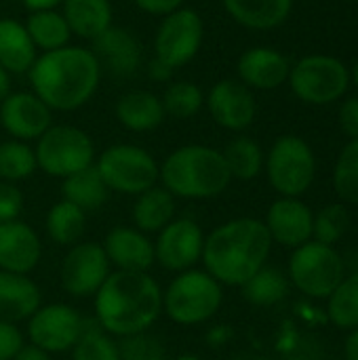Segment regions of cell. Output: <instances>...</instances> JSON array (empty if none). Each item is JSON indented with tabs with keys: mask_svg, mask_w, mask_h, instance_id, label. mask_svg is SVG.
<instances>
[{
	"mask_svg": "<svg viewBox=\"0 0 358 360\" xmlns=\"http://www.w3.org/2000/svg\"><path fill=\"white\" fill-rule=\"evenodd\" d=\"M162 312V291L148 272H110L95 293V321L116 338L148 331Z\"/></svg>",
	"mask_w": 358,
	"mask_h": 360,
	"instance_id": "obj_1",
	"label": "cell"
},
{
	"mask_svg": "<svg viewBox=\"0 0 358 360\" xmlns=\"http://www.w3.org/2000/svg\"><path fill=\"white\" fill-rule=\"evenodd\" d=\"M270 249L272 238L264 221L251 217L232 219L205 238V272H209L219 285L243 287L266 266Z\"/></svg>",
	"mask_w": 358,
	"mask_h": 360,
	"instance_id": "obj_2",
	"label": "cell"
},
{
	"mask_svg": "<svg viewBox=\"0 0 358 360\" xmlns=\"http://www.w3.org/2000/svg\"><path fill=\"white\" fill-rule=\"evenodd\" d=\"M101 78L99 61L93 51L82 46H63L42 53L30 68L34 95L51 110L70 112L84 105L97 91Z\"/></svg>",
	"mask_w": 358,
	"mask_h": 360,
	"instance_id": "obj_3",
	"label": "cell"
},
{
	"mask_svg": "<svg viewBox=\"0 0 358 360\" xmlns=\"http://www.w3.org/2000/svg\"><path fill=\"white\" fill-rule=\"evenodd\" d=\"M158 179L173 196L203 200L219 196L232 175L222 152L207 146H184L165 158Z\"/></svg>",
	"mask_w": 358,
	"mask_h": 360,
	"instance_id": "obj_4",
	"label": "cell"
},
{
	"mask_svg": "<svg viewBox=\"0 0 358 360\" xmlns=\"http://www.w3.org/2000/svg\"><path fill=\"white\" fill-rule=\"evenodd\" d=\"M224 302L222 285L203 270L179 272L162 291V312L177 325L192 327L215 316Z\"/></svg>",
	"mask_w": 358,
	"mask_h": 360,
	"instance_id": "obj_5",
	"label": "cell"
},
{
	"mask_svg": "<svg viewBox=\"0 0 358 360\" xmlns=\"http://www.w3.org/2000/svg\"><path fill=\"white\" fill-rule=\"evenodd\" d=\"M36 165L51 177H70L95 160V148L91 137L78 127L51 124L36 143Z\"/></svg>",
	"mask_w": 358,
	"mask_h": 360,
	"instance_id": "obj_6",
	"label": "cell"
},
{
	"mask_svg": "<svg viewBox=\"0 0 358 360\" xmlns=\"http://www.w3.org/2000/svg\"><path fill=\"white\" fill-rule=\"evenodd\" d=\"M103 184L110 192L139 196L141 192L156 186L160 167L154 156L143 148L118 143L110 146L95 162Z\"/></svg>",
	"mask_w": 358,
	"mask_h": 360,
	"instance_id": "obj_7",
	"label": "cell"
},
{
	"mask_svg": "<svg viewBox=\"0 0 358 360\" xmlns=\"http://www.w3.org/2000/svg\"><path fill=\"white\" fill-rule=\"evenodd\" d=\"M346 264L342 255L323 243H306L295 249L289 262V276L293 285L308 297H329L344 281Z\"/></svg>",
	"mask_w": 358,
	"mask_h": 360,
	"instance_id": "obj_8",
	"label": "cell"
},
{
	"mask_svg": "<svg viewBox=\"0 0 358 360\" xmlns=\"http://www.w3.org/2000/svg\"><path fill=\"white\" fill-rule=\"evenodd\" d=\"M266 169L268 179L276 192L287 198H298L314 181L317 162L310 146L304 139L287 135L276 139V143L272 146Z\"/></svg>",
	"mask_w": 358,
	"mask_h": 360,
	"instance_id": "obj_9",
	"label": "cell"
},
{
	"mask_svg": "<svg viewBox=\"0 0 358 360\" xmlns=\"http://www.w3.org/2000/svg\"><path fill=\"white\" fill-rule=\"evenodd\" d=\"M293 93L314 105L331 103L340 99L348 89V70L346 65L327 55H310L304 57L289 72Z\"/></svg>",
	"mask_w": 358,
	"mask_h": 360,
	"instance_id": "obj_10",
	"label": "cell"
},
{
	"mask_svg": "<svg viewBox=\"0 0 358 360\" xmlns=\"http://www.w3.org/2000/svg\"><path fill=\"white\" fill-rule=\"evenodd\" d=\"M205 38V23L194 8H177L160 23L154 40L156 59L177 70L192 61L200 51Z\"/></svg>",
	"mask_w": 358,
	"mask_h": 360,
	"instance_id": "obj_11",
	"label": "cell"
},
{
	"mask_svg": "<svg viewBox=\"0 0 358 360\" xmlns=\"http://www.w3.org/2000/svg\"><path fill=\"white\" fill-rule=\"evenodd\" d=\"M84 319L65 304H51L38 308L27 319L30 344L42 348L49 354L72 350L80 338Z\"/></svg>",
	"mask_w": 358,
	"mask_h": 360,
	"instance_id": "obj_12",
	"label": "cell"
},
{
	"mask_svg": "<svg viewBox=\"0 0 358 360\" xmlns=\"http://www.w3.org/2000/svg\"><path fill=\"white\" fill-rule=\"evenodd\" d=\"M110 276V262L101 245L76 243L61 264V287L72 297L95 295Z\"/></svg>",
	"mask_w": 358,
	"mask_h": 360,
	"instance_id": "obj_13",
	"label": "cell"
},
{
	"mask_svg": "<svg viewBox=\"0 0 358 360\" xmlns=\"http://www.w3.org/2000/svg\"><path fill=\"white\" fill-rule=\"evenodd\" d=\"M205 236L194 219L181 217L167 224L154 243V257L165 270L186 272L203 259Z\"/></svg>",
	"mask_w": 358,
	"mask_h": 360,
	"instance_id": "obj_14",
	"label": "cell"
},
{
	"mask_svg": "<svg viewBox=\"0 0 358 360\" xmlns=\"http://www.w3.org/2000/svg\"><path fill=\"white\" fill-rule=\"evenodd\" d=\"M0 122L19 141L38 139L51 127V108L34 93H11L0 101Z\"/></svg>",
	"mask_w": 358,
	"mask_h": 360,
	"instance_id": "obj_15",
	"label": "cell"
},
{
	"mask_svg": "<svg viewBox=\"0 0 358 360\" xmlns=\"http://www.w3.org/2000/svg\"><path fill=\"white\" fill-rule=\"evenodd\" d=\"M207 108L213 120L230 131L247 129L255 118V99L251 91L236 80L217 82L207 97Z\"/></svg>",
	"mask_w": 358,
	"mask_h": 360,
	"instance_id": "obj_16",
	"label": "cell"
},
{
	"mask_svg": "<svg viewBox=\"0 0 358 360\" xmlns=\"http://www.w3.org/2000/svg\"><path fill=\"white\" fill-rule=\"evenodd\" d=\"M101 247L110 266L120 272H148L156 262L154 243L137 228L118 226L110 230Z\"/></svg>",
	"mask_w": 358,
	"mask_h": 360,
	"instance_id": "obj_17",
	"label": "cell"
},
{
	"mask_svg": "<svg viewBox=\"0 0 358 360\" xmlns=\"http://www.w3.org/2000/svg\"><path fill=\"white\" fill-rule=\"evenodd\" d=\"M312 226H314V215L308 209V205H304L300 198L283 196L270 207L266 217V228L270 238L293 249L310 243Z\"/></svg>",
	"mask_w": 358,
	"mask_h": 360,
	"instance_id": "obj_18",
	"label": "cell"
},
{
	"mask_svg": "<svg viewBox=\"0 0 358 360\" xmlns=\"http://www.w3.org/2000/svg\"><path fill=\"white\" fill-rule=\"evenodd\" d=\"M40 238L21 219L0 224V270L30 274L40 262Z\"/></svg>",
	"mask_w": 358,
	"mask_h": 360,
	"instance_id": "obj_19",
	"label": "cell"
},
{
	"mask_svg": "<svg viewBox=\"0 0 358 360\" xmlns=\"http://www.w3.org/2000/svg\"><path fill=\"white\" fill-rule=\"evenodd\" d=\"M91 51L99 61V68L118 78L131 76L141 61V46L137 38L124 27L110 25L101 36L93 40Z\"/></svg>",
	"mask_w": 358,
	"mask_h": 360,
	"instance_id": "obj_20",
	"label": "cell"
},
{
	"mask_svg": "<svg viewBox=\"0 0 358 360\" xmlns=\"http://www.w3.org/2000/svg\"><path fill=\"white\" fill-rule=\"evenodd\" d=\"M289 61L285 55H281L274 49L257 46L249 49L238 59V76L245 82V86L253 89H276L289 78Z\"/></svg>",
	"mask_w": 358,
	"mask_h": 360,
	"instance_id": "obj_21",
	"label": "cell"
},
{
	"mask_svg": "<svg viewBox=\"0 0 358 360\" xmlns=\"http://www.w3.org/2000/svg\"><path fill=\"white\" fill-rule=\"evenodd\" d=\"M40 308V289L27 274L0 270V321L17 325Z\"/></svg>",
	"mask_w": 358,
	"mask_h": 360,
	"instance_id": "obj_22",
	"label": "cell"
},
{
	"mask_svg": "<svg viewBox=\"0 0 358 360\" xmlns=\"http://www.w3.org/2000/svg\"><path fill=\"white\" fill-rule=\"evenodd\" d=\"M162 99L150 91H129L116 103V118L129 131L146 133L165 120Z\"/></svg>",
	"mask_w": 358,
	"mask_h": 360,
	"instance_id": "obj_23",
	"label": "cell"
},
{
	"mask_svg": "<svg viewBox=\"0 0 358 360\" xmlns=\"http://www.w3.org/2000/svg\"><path fill=\"white\" fill-rule=\"evenodd\" d=\"M61 15L65 17L72 34L91 42L112 25L110 0H63Z\"/></svg>",
	"mask_w": 358,
	"mask_h": 360,
	"instance_id": "obj_24",
	"label": "cell"
},
{
	"mask_svg": "<svg viewBox=\"0 0 358 360\" xmlns=\"http://www.w3.org/2000/svg\"><path fill=\"white\" fill-rule=\"evenodd\" d=\"M36 61V46L23 23L0 19V65L8 74H23Z\"/></svg>",
	"mask_w": 358,
	"mask_h": 360,
	"instance_id": "obj_25",
	"label": "cell"
},
{
	"mask_svg": "<svg viewBox=\"0 0 358 360\" xmlns=\"http://www.w3.org/2000/svg\"><path fill=\"white\" fill-rule=\"evenodd\" d=\"M234 21L253 30H270L281 25L289 13L293 0H222Z\"/></svg>",
	"mask_w": 358,
	"mask_h": 360,
	"instance_id": "obj_26",
	"label": "cell"
},
{
	"mask_svg": "<svg viewBox=\"0 0 358 360\" xmlns=\"http://www.w3.org/2000/svg\"><path fill=\"white\" fill-rule=\"evenodd\" d=\"M175 219V196L165 188L141 192L133 205V224L143 234H158Z\"/></svg>",
	"mask_w": 358,
	"mask_h": 360,
	"instance_id": "obj_27",
	"label": "cell"
},
{
	"mask_svg": "<svg viewBox=\"0 0 358 360\" xmlns=\"http://www.w3.org/2000/svg\"><path fill=\"white\" fill-rule=\"evenodd\" d=\"M61 194H63V200H68L74 207L89 213V211H97L108 200L110 190L103 184V179L93 162L91 167L65 177L61 184Z\"/></svg>",
	"mask_w": 358,
	"mask_h": 360,
	"instance_id": "obj_28",
	"label": "cell"
},
{
	"mask_svg": "<svg viewBox=\"0 0 358 360\" xmlns=\"http://www.w3.org/2000/svg\"><path fill=\"white\" fill-rule=\"evenodd\" d=\"M25 30H27L34 46L42 49L44 53L68 46L70 36H72L65 17L61 13H55V8L34 11L25 21Z\"/></svg>",
	"mask_w": 358,
	"mask_h": 360,
	"instance_id": "obj_29",
	"label": "cell"
},
{
	"mask_svg": "<svg viewBox=\"0 0 358 360\" xmlns=\"http://www.w3.org/2000/svg\"><path fill=\"white\" fill-rule=\"evenodd\" d=\"M46 234L53 243L57 245H65V247H74L76 243H80L84 228H87V213L78 207H74L68 200L57 202L55 207H51V211L46 213Z\"/></svg>",
	"mask_w": 358,
	"mask_h": 360,
	"instance_id": "obj_30",
	"label": "cell"
},
{
	"mask_svg": "<svg viewBox=\"0 0 358 360\" xmlns=\"http://www.w3.org/2000/svg\"><path fill=\"white\" fill-rule=\"evenodd\" d=\"M289 293V281L287 276L276 270V268H268L264 266L262 270H257L245 285H243V297L253 304V306H276L279 302H283Z\"/></svg>",
	"mask_w": 358,
	"mask_h": 360,
	"instance_id": "obj_31",
	"label": "cell"
},
{
	"mask_svg": "<svg viewBox=\"0 0 358 360\" xmlns=\"http://www.w3.org/2000/svg\"><path fill=\"white\" fill-rule=\"evenodd\" d=\"M222 154H224V160L228 165V171H230L232 179L236 177V179L249 181L253 177H257L262 167H264L262 148L249 137L232 139Z\"/></svg>",
	"mask_w": 358,
	"mask_h": 360,
	"instance_id": "obj_32",
	"label": "cell"
},
{
	"mask_svg": "<svg viewBox=\"0 0 358 360\" xmlns=\"http://www.w3.org/2000/svg\"><path fill=\"white\" fill-rule=\"evenodd\" d=\"M74 360H120L118 344L106 333L97 321H84L80 338L72 348Z\"/></svg>",
	"mask_w": 358,
	"mask_h": 360,
	"instance_id": "obj_33",
	"label": "cell"
},
{
	"mask_svg": "<svg viewBox=\"0 0 358 360\" xmlns=\"http://www.w3.org/2000/svg\"><path fill=\"white\" fill-rule=\"evenodd\" d=\"M36 169H38L36 154L25 141L13 139V141L0 143V179L2 181H8V184L23 181Z\"/></svg>",
	"mask_w": 358,
	"mask_h": 360,
	"instance_id": "obj_34",
	"label": "cell"
},
{
	"mask_svg": "<svg viewBox=\"0 0 358 360\" xmlns=\"http://www.w3.org/2000/svg\"><path fill=\"white\" fill-rule=\"evenodd\" d=\"M329 319L340 329H357L358 327V272L335 287L329 295Z\"/></svg>",
	"mask_w": 358,
	"mask_h": 360,
	"instance_id": "obj_35",
	"label": "cell"
},
{
	"mask_svg": "<svg viewBox=\"0 0 358 360\" xmlns=\"http://www.w3.org/2000/svg\"><path fill=\"white\" fill-rule=\"evenodd\" d=\"M203 103H205V95L200 86L194 82H173L165 91V97H162L165 114L179 118V120L192 118L194 114H198Z\"/></svg>",
	"mask_w": 358,
	"mask_h": 360,
	"instance_id": "obj_36",
	"label": "cell"
},
{
	"mask_svg": "<svg viewBox=\"0 0 358 360\" xmlns=\"http://www.w3.org/2000/svg\"><path fill=\"white\" fill-rule=\"evenodd\" d=\"M348 228H350L348 209L344 205H327L314 217L312 236L317 238V243H323V245L331 247L333 243L344 238Z\"/></svg>",
	"mask_w": 358,
	"mask_h": 360,
	"instance_id": "obj_37",
	"label": "cell"
},
{
	"mask_svg": "<svg viewBox=\"0 0 358 360\" xmlns=\"http://www.w3.org/2000/svg\"><path fill=\"white\" fill-rule=\"evenodd\" d=\"M333 184L342 200L358 205V139H352L340 154Z\"/></svg>",
	"mask_w": 358,
	"mask_h": 360,
	"instance_id": "obj_38",
	"label": "cell"
},
{
	"mask_svg": "<svg viewBox=\"0 0 358 360\" xmlns=\"http://www.w3.org/2000/svg\"><path fill=\"white\" fill-rule=\"evenodd\" d=\"M120 360H167V350L162 342L148 331L120 338L118 342Z\"/></svg>",
	"mask_w": 358,
	"mask_h": 360,
	"instance_id": "obj_39",
	"label": "cell"
},
{
	"mask_svg": "<svg viewBox=\"0 0 358 360\" xmlns=\"http://www.w3.org/2000/svg\"><path fill=\"white\" fill-rule=\"evenodd\" d=\"M23 209V194L15 184L2 181L0 184V224L19 219Z\"/></svg>",
	"mask_w": 358,
	"mask_h": 360,
	"instance_id": "obj_40",
	"label": "cell"
},
{
	"mask_svg": "<svg viewBox=\"0 0 358 360\" xmlns=\"http://www.w3.org/2000/svg\"><path fill=\"white\" fill-rule=\"evenodd\" d=\"M23 346V335L17 325L0 321V360H13Z\"/></svg>",
	"mask_w": 358,
	"mask_h": 360,
	"instance_id": "obj_41",
	"label": "cell"
},
{
	"mask_svg": "<svg viewBox=\"0 0 358 360\" xmlns=\"http://www.w3.org/2000/svg\"><path fill=\"white\" fill-rule=\"evenodd\" d=\"M340 124H342V131L350 139H358V97L348 99L342 105V110H340Z\"/></svg>",
	"mask_w": 358,
	"mask_h": 360,
	"instance_id": "obj_42",
	"label": "cell"
},
{
	"mask_svg": "<svg viewBox=\"0 0 358 360\" xmlns=\"http://www.w3.org/2000/svg\"><path fill=\"white\" fill-rule=\"evenodd\" d=\"M137 4V8H141L143 13H150V15H171L175 13L177 8H181L184 0H133Z\"/></svg>",
	"mask_w": 358,
	"mask_h": 360,
	"instance_id": "obj_43",
	"label": "cell"
},
{
	"mask_svg": "<svg viewBox=\"0 0 358 360\" xmlns=\"http://www.w3.org/2000/svg\"><path fill=\"white\" fill-rule=\"evenodd\" d=\"M13 360H51V354L44 352L42 348L34 346V344H23Z\"/></svg>",
	"mask_w": 358,
	"mask_h": 360,
	"instance_id": "obj_44",
	"label": "cell"
},
{
	"mask_svg": "<svg viewBox=\"0 0 358 360\" xmlns=\"http://www.w3.org/2000/svg\"><path fill=\"white\" fill-rule=\"evenodd\" d=\"M171 74H173V70L169 68V65H165L162 61H158L156 57L150 61V65H148V76L150 78H154V80H169L171 78Z\"/></svg>",
	"mask_w": 358,
	"mask_h": 360,
	"instance_id": "obj_45",
	"label": "cell"
},
{
	"mask_svg": "<svg viewBox=\"0 0 358 360\" xmlns=\"http://www.w3.org/2000/svg\"><path fill=\"white\" fill-rule=\"evenodd\" d=\"M25 4V8H30L32 13L34 11H49V8H55L57 4H61L63 0H21Z\"/></svg>",
	"mask_w": 358,
	"mask_h": 360,
	"instance_id": "obj_46",
	"label": "cell"
},
{
	"mask_svg": "<svg viewBox=\"0 0 358 360\" xmlns=\"http://www.w3.org/2000/svg\"><path fill=\"white\" fill-rule=\"evenodd\" d=\"M346 359L358 360V327L352 329L350 338L346 340Z\"/></svg>",
	"mask_w": 358,
	"mask_h": 360,
	"instance_id": "obj_47",
	"label": "cell"
},
{
	"mask_svg": "<svg viewBox=\"0 0 358 360\" xmlns=\"http://www.w3.org/2000/svg\"><path fill=\"white\" fill-rule=\"evenodd\" d=\"M11 95V74L0 65V101Z\"/></svg>",
	"mask_w": 358,
	"mask_h": 360,
	"instance_id": "obj_48",
	"label": "cell"
},
{
	"mask_svg": "<svg viewBox=\"0 0 358 360\" xmlns=\"http://www.w3.org/2000/svg\"><path fill=\"white\" fill-rule=\"evenodd\" d=\"M175 360H203V359H198V356H194V354H181V356H177Z\"/></svg>",
	"mask_w": 358,
	"mask_h": 360,
	"instance_id": "obj_49",
	"label": "cell"
},
{
	"mask_svg": "<svg viewBox=\"0 0 358 360\" xmlns=\"http://www.w3.org/2000/svg\"><path fill=\"white\" fill-rule=\"evenodd\" d=\"M354 82H357V86H358V63H357V68H354Z\"/></svg>",
	"mask_w": 358,
	"mask_h": 360,
	"instance_id": "obj_50",
	"label": "cell"
},
{
	"mask_svg": "<svg viewBox=\"0 0 358 360\" xmlns=\"http://www.w3.org/2000/svg\"><path fill=\"white\" fill-rule=\"evenodd\" d=\"M243 360H255V359H243Z\"/></svg>",
	"mask_w": 358,
	"mask_h": 360,
	"instance_id": "obj_51",
	"label": "cell"
},
{
	"mask_svg": "<svg viewBox=\"0 0 358 360\" xmlns=\"http://www.w3.org/2000/svg\"><path fill=\"white\" fill-rule=\"evenodd\" d=\"M357 2H358V0H357Z\"/></svg>",
	"mask_w": 358,
	"mask_h": 360,
	"instance_id": "obj_52",
	"label": "cell"
}]
</instances>
